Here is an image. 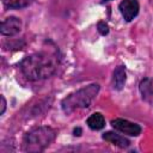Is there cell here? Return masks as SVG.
<instances>
[{
    "label": "cell",
    "instance_id": "11",
    "mask_svg": "<svg viewBox=\"0 0 153 153\" xmlns=\"http://www.w3.org/2000/svg\"><path fill=\"white\" fill-rule=\"evenodd\" d=\"M33 0H4V4L8 8H23L32 4Z\"/></svg>",
    "mask_w": 153,
    "mask_h": 153
},
{
    "label": "cell",
    "instance_id": "2",
    "mask_svg": "<svg viewBox=\"0 0 153 153\" xmlns=\"http://www.w3.org/2000/svg\"><path fill=\"white\" fill-rule=\"evenodd\" d=\"M98 91H99V85L91 84L86 87H82V88L68 94L66 98H63V100L61 103L62 110L66 114H71L75 109L87 108L92 103V100L96 98Z\"/></svg>",
    "mask_w": 153,
    "mask_h": 153
},
{
    "label": "cell",
    "instance_id": "7",
    "mask_svg": "<svg viewBox=\"0 0 153 153\" xmlns=\"http://www.w3.org/2000/svg\"><path fill=\"white\" fill-rule=\"evenodd\" d=\"M103 139L115 146H118L121 148H127L130 145V141L128 139H126L124 136H121L120 134H116L114 131H106L103 134Z\"/></svg>",
    "mask_w": 153,
    "mask_h": 153
},
{
    "label": "cell",
    "instance_id": "12",
    "mask_svg": "<svg viewBox=\"0 0 153 153\" xmlns=\"http://www.w3.org/2000/svg\"><path fill=\"white\" fill-rule=\"evenodd\" d=\"M97 27H98V31H99L100 35L105 36V35L109 33V26H108V24L105 22H99L98 25H97Z\"/></svg>",
    "mask_w": 153,
    "mask_h": 153
},
{
    "label": "cell",
    "instance_id": "1",
    "mask_svg": "<svg viewBox=\"0 0 153 153\" xmlns=\"http://www.w3.org/2000/svg\"><path fill=\"white\" fill-rule=\"evenodd\" d=\"M59 66V57L56 54L48 51L36 53L26 56L19 65L23 74L29 80H42L51 76Z\"/></svg>",
    "mask_w": 153,
    "mask_h": 153
},
{
    "label": "cell",
    "instance_id": "8",
    "mask_svg": "<svg viewBox=\"0 0 153 153\" xmlns=\"http://www.w3.org/2000/svg\"><path fill=\"white\" fill-rule=\"evenodd\" d=\"M127 80V73L123 66H118L114 71V76H112V86L115 90H122Z\"/></svg>",
    "mask_w": 153,
    "mask_h": 153
},
{
    "label": "cell",
    "instance_id": "9",
    "mask_svg": "<svg viewBox=\"0 0 153 153\" xmlns=\"http://www.w3.org/2000/svg\"><path fill=\"white\" fill-rule=\"evenodd\" d=\"M140 92L142 94V98L148 102L153 103V86H152V80L146 78L140 82Z\"/></svg>",
    "mask_w": 153,
    "mask_h": 153
},
{
    "label": "cell",
    "instance_id": "15",
    "mask_svg": "<svg viewBox=\"0 0 153 153\" xmlns=\"http://www.w3.org/2000/svg\"><path fill=\"white\" fill-rule=\"evenodd\" d=\"M105 1H108V0H105Z\"/></svg>",
    "mask_w": 153,
    "mask_h": 153
},
{
    "label": "cell",
    "instance_id": "13",
    "mask_svg": "<svg viewBox=\"0 0 153 153\" xmlns=\"http://www.w3.org/2000/svg\"><path fill=\"white\" fill-rule=\"evenodd\" d=\"M5 109H6V100H5V97L1 96V111H0L1 115L5 112Z\"/></svg>",
    "mask_w": 153,
    "mask_h": 153
},
{
    "label": "cell",
    "instance_id": "6",
    "mask_svg": "<svg viewBox=\"0 0 153 153\" xmlns=\"http://www.w3.org/2000/svg\"><path fill=\"white\" fill-rule=\"evenodd\" d=\"M22 29V20L17 17H8L2 20L0 25V32L5 36H13Z\"/></svg>",
    "mask_w": 153,
    "mask_h": 153
},
{
    "label": "cell",
    "instance_id": "14",
    "mask_svg": "<svg viewBox=\"0 0 153 153\" xmlns=\"http://www.w3.org/2000/svg\"><path fill=\"white\" fill-rule=\"evenodd\" d=\"M73 133H74L75 136H80V135H81V134H80V133H81V129H80V128H75Z\"/></svg>",
    "mask_w": 153,
    "mask_h": 153
},
{
    "label": "cell",
    "instance_id": "10",
    "mask_svg": "<svg viewBox=\"0 0 153 153\" xmlns=\"http://www.w3.org/2000/svg\"><path fill=\"white\" fill-rule=\"evenodd\" d=\"M87 126L93 130H100L105 126V120L100 112H94L87 118Z\"/></svg>",
    "mask_w": 153,
    "mask_h": 153
},
{
    "label": "cell",
    "instance_id": "3",
    "mask_svg": "<svg viewBox=\"0 0 153 153\" xmlns=\"http://www.w3.org/2000/svg\"><path fill=\"white\" fill-rule=\"evenodd\" d=\"M56 130L50 127H39L29 131L23 140L25 152H41L48 147L55 139Z\"/></svg>",
    "mask_w": 153,
    "mask_h": 153
},
{
    "label": "cell",
    "instance_id": "5",
    "mask_svg": "<svg viewBox=\"0 0 153 153\" xmlns=\"http://www.w3.org/2000/svg\"><path fill=\"white\" fill-rule=\"evenodd\" d=\"M120 11L124 20H133L139 13V1L137 0H123L120 4Z\"/></svg>",
    "mask_w": 153,
    "mask_h": 153
},
{
    "label": "cell",
    "instance_id": "4",
    "mask_svg": "<svg viewBox=\"0 0 153 153\" xmlns=\"http://www.w3.org/2000/svg\"><path fill=\"white\" fill-rule=\"evenodd\" d=\"M111 126L123 133V134H127V135H130V136H137L140 133H141V127L134 122H130L128 120H123V118H115L111 121Z\"/></svg>",
    "mask_w": 153,
    "mask_h": 153
}]
</instances>
